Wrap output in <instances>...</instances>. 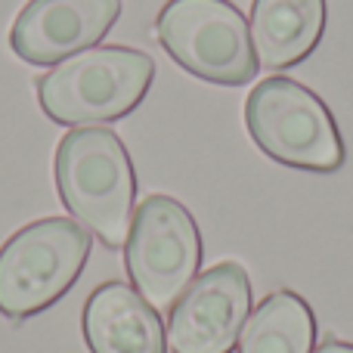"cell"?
<instances>
[{
    "label": "cell",
    "instance_id": "cell-1",
    "mask_svg": "<svg viewBox=\"0 0 353 353\" xmlns=\"http://www.w3.org/2000/svg\"><path fill=\"white\" fill-rule=\"evenodd\" d=\"M56 186L74 220L109 248L128 245L137 174L115 130L74 128L56 146Z\"/></svg>",
    "mask_w": 353,
    "mask_h": 353
},
{
    "label": "cell",
    "instance_id": "cell-2",
    "mask_svg": "<svg viewBox=\"0 0 353 353\" xmlns=\"http://www.w3.org/2000/svg\"><path fill=\"white\" fill-rule=\"evenodd\" d=\"M155 81V62L143 50L90 47L37 78V99L50 121L81 128L130 115Z\"/></svg>",
    "mask_w": 353,
    "mask_h": 353
},
{
    "label": "cell",
    "instance_id": "cell-3",
    "mask_svg": "<svg viewBox=\"0 0 353 353\" xmlns=\"http://www.w3.org/2000/svg\"><path fill=\"white\" fill-rule=\"evenodd\" d=\"M245 128L263 155L298 171L332 174L344 165V140L325 103L292 78L261 81L245 103Z\"/></svg>",
    "mask_w": 353,
    "mask_h": 353
},
{
    "label": "cell",
    "instance_id": "cell-4",
    "mask_svg": "<svg viewBox=\"0 0 353 353\" xmlns=\"http://www.w3.org/2000/svg\"><path fill=\"white\" fill-rule=\"evenodd\" d=\"M90 236L78 220L43 217L0 248V313L28 319L53 307L84 273Z\"/></svg>",
    "mask_w": 353,
    "mask_h": 353
},
{
    "label": "cell",
    "instance_id": "cell-5",
    "mask_svg": "<svg viewBox=\"0 0 353 353\" xmlns=\"http://www.w3.org/2000/svg\"><path fill=\"white\" fill-rule=\"evenodd\" d=\"M176 65L220 87H242L257 74L251 28L230 0H168L155 22Z\"/></svg>",
    "mask_w": 353,
    "mask_h": 353
},
{
    "label": "cell",
    "instance_id": "cell-6",
    "mask_svg": "<svg viewBox=\"0 0 353 353\" xmlns=\"http://www.w3.org/2000/svg\"><path fill=\"white\" fill-rule=\"evenodd\" d=\"M201 232L192 214L171 195H149L134 214L124 263L134 288L155 307L171 310L201 267Z\"/></svg>",
    "mask_w": 353,
    "mask_h": 353
},
{
    "label": "cell",
    "instance_id": "cell-7",
    "mask_svg": "<svg viewBox=\"0 0 353 353\" xmlns=\"http://www.w3.org/2000/svg\"><path fill=\"white\" fill-rule=\"evenodd\" d=\"M251 313V279L242 263L223 261L205 270L168 319V347L174 353H232Z\"/></svg>",
    "mask_w": 353,
    "mask_h": 353
},
{
    "label": "cell",
    "instance_id": "cell-8",
    "mask_svg": "<svg viewBox=\"0 0 353 353\" xmlns=\"http://www.w3.org/2000/svg\"><path fill=\"white\" fill-rule=\"evenodd\" d=\"M121 0H28L10 31V47L28 65H59L112 31Z\"/></svg>",
    "mask_w": 353,
    "mask_h": 353
},
{
    "label": "cell",
    "instance_id": "cell-9",
    "mask_svg": "<svg viewBox=\"0 0 353 353\" xmlns=\"http://www.w3.org/2000/svg\"><path fill=\"white\" fill-rule=\"evenodd\" d=\"M84 341L90 353H168L161 316L128 282H105L84 304Z\"/></svg>",
    "mask_w": 353,
    "mask_h": 353
},
{
    "label": "cell",
    "instance_id": "cell-10",
    "mask_svg": "<svg viewBox=\"0 0 353 353\" xmlns=\"http://www.w3.org/2000/svg\"><path fill=\"white\" fill-rule=\"evenodd\" d=\"M325 0H254L251 6V47L263 68L282 72L316 50L325 31Z\"/></svg>",
    "mask_w": 353,
    "mask_h": 353
},
{
    "label": "cell",
    "instance_id": "cell-11",
    "mask_svg": "<svg viewBox=\"0 0 353 353\" xmlns=\"http://www.w3.org/2000/svg\"><path fill=\"white\" fill-rule=\"evenodd\" d=\"M316 316L301 294L273 292L245 319L239 335V353H313Z\"/></svg>",
    "mask_w": 353,
    "mask_h": 353
},
{
    "label": "cell",
    "instance_id": "cell-12",
    "mask_svg": "<svg viewBox=\"0 0 353 353\" xmlns=\"http://www.w3.org/2000/svg\"><path fill=\"white\" fill-rule=\"evenodd\" d=\"M313 353H353V344L347 341H338V338H325Z\"/></svg>",
    "mask_w": 353,
    "mask_h": 353
}]
</instances>
